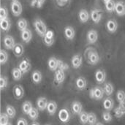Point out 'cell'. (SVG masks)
<instances>
[{"label": "cell", "instance_id": "obj_47", "mask_svg": "<svg viewBox=\"0 0 125 125\" xmlns=\"http://www.w3.org/2000/svg\"><path fill=\"white\" fill-rule=\"evenodd\" d=\"M17 125H29L28 122L24 118H19L17 121Z\"/></svg>", "mask_w": 125, "mask_h": 125}, {"label": "cell", "instance_id": "obj_46", "mask_svg": "<svg viewBox=\"0 0 125 125\" xmlns=\"http://www.w3.org/2000/svg\"><path fill=\"white\" fill-rule=\"evenodd\" d=\"M114 115H115V116H116V118H122L125 114H124V113L119 109V108L117 107V108H116L114 109Z\"/></svg>", "mask_w": 125, "mask_h": 125}, {"label": "cell", "instance_id": "obj_24", "mask_svg": "<svg viewBox=\"0 0 125 125\" xmlns=\"http://www.w3.org/2000/svg\"><path fill=\"white\" fill-rule=\"evenodd\" d=\"M21 37L22 40L24 42L29 43L31 40V39H32V32H31V31L29 29H27L21 31Z\"/></svg>", "mask_w": 125, "mask_h": 125}, {"label": "cell", "instance_id": "obj_13", "mask_svg": "<svg viewBox=\"0 0 125 125\" xmlns=\"http://www.w3.org/2000/svg\"><path fill=\"white\" fill-rule=\"evenodd\" d=\"M71 64L74 69H78L83 64V58L80 54L74 55L71 59Z\"/></svg>", "mask_w": 125, "mask_h": 125}, {"label": "cell", "instance_id": "obj_25", "mask_svg": "<svg viewBox=\"0 0 125 125\" xmlns=\"http://www.w3.org/2000/svg\"><path fill=\"white\" fill-rule=\"evenodd\" d=\"M31 80L34 83L39 84L42 81V75L40 70H34L31 74Z\"/></svg>", "mask_w": 125, "mask_h": 125}, {"label": "cell", "instance_id": "obj_5", "mask_svg": "<svg viewBox=\"0 0 125 125\" xmlns=\"http://www.w3.org/2000/svg\"><path fill=\"white\" fill-rule=\"evenodd\" d=\"M3 44H4V48L7 50H12L15 45H16L14 38L12 36L8 35V34L4 35L3 38Z\"/></svg>", "mask_w": 125, "mask_h": 125}, {"label": "cell", "instance_id": "obj_43", "mask_svg": "<svg viewBox=\"0 0 125 125\" xmlns=\"http://www.w3.org/2000/svg\"><path fill=\"white\" fill-rule=\"evenodd\" d=\"M8 18V10L7 7L1 6L0 7V20H3Z\"/></svg>", "mask_w": 125, "mask_h": 125}, {"label": "cell", "instance_id": "obj_28", "mask_svg": "<svg viewBox=\"0 0 125 125\" xmlns=\"http://www.w3.org/2000/svg\"><path fill=\"white\" fill-rule=\"evenodd\" d=\"M12 51H13L14 55L16 57H21L23 54V53H24L23 46L21 43H16V45H15L14 48L12 49Z\"/></svg>", "mask_w": 125, "mask_h": 125}, {"label": "cell", "instance_id": "obj_17", "mask_svg": "<svg viewBox=\"0 0 125 125\" xmlns=\"http://www.w3.org/2000/svg\"><path fill=\"white\" fill-rule=\"evenodd\" d=\"M95 79L97 83H104L106 80V73L103 70H97L95 73Z\"/></svg>", "mask_w": 125, "mask_h": 125}, {"label": "cell", "instance_id": "obj_49", "mask_svg": "<svg viewBox=\"0 0 125 125\" xmlns=\"http://www.w3.org/2000/svg\"><path fill=\"white\" fill-rule=\"evenodd\" d=\"M118 107H119V109L124 113V114H125V103H119V105Z\"/></svg>", "mask_w": 125, "mask_h": 125}, {"label": "cell", "instance_id": "obj_38", "mask_svg": "<svg viewBox=\"0 0 125 125\" xmlns=\"http://www.w3.org/2000/svg\"><path fill=\"white\" fill-rule=\"evenodd\" d=\"M88 117H89V113L86 111H82L81 114L79 115L80 122L82 125H86L88 123Z\"/></svg>", "mask_w": 125, "mask_h": 125}, {"label": "cell", "instance_id": "obj_54", "mask_svg": "<svg viewBox=\"0 0 125 125\" xmlns=\"http://www.w3.org/2000/svg\"></svg>", "mask_w": 125, "mask_h": 125}, {"label": "cell", "instance_id": "obj_6", "mask_svg": "<svg viewBox=\"0 0 125 125\" xmlns=\"http://www.w3.org/2000/svg\"><path fill=\"white\" fill-rule=\"evenodd\" d=\"M59 119L62 123H68L70 120V113L67 108H62L59 111Z\"/></svg>", "mask_w": 125, "mask_h": 125}, {"label": "cell", "instance_id": "obj_23", "mask_svg": "<svg viewBox=\"0 0 125 125\" xmlns=\"http://www.w3.org/2000/svg\"><path fill=\"white\" fill-rule=\"evenodd\" d=\"M57 108H58V105L57 103L53 101V100H51L48 102V106H47V111L49 114V115L51 116H53L56 111H57Z\"/></svg>", "mask_w": 125, "mask_h": 125}, {"label": "cell", "instance_id": "obj_19", "mask_svg": "<svg viewBox=\"0 0 125 125\" xmlns=\"http://www.w3.org/2000/svg\"><path fill=\"white\" fill-rule=\"evenodd\" d=\"M75 86H76V88L78 90H80V91L84 90L87 86V81H86V79L83 76L78 77L75 81Z\"/></svg>", "mask_w": 125, "mask_h": 125}, {"label": "cell", "instance_id": "obj_3", "mask_svg": "<svg viewBox=\"0 0 125 125\" xmlns=\"http://www.w3.org/2000/svg\"><path fill=\"white\" fill-rule=\"evenodd\" d=\"M105 94L104 89L100 86H95L89 90V97L92 100H100L103 98Z\"/></svg>", "mask_w": 125, "mask_h": 125}, {"label": "cell", "instance_id": "obj_14", "mask_svg": "<svg viewBox=\"0 0 125 125\" xmlns=\"http://www.w3.org/2000/svg\"><path fill=\"white\" fill-rule=\"evenodd\" d=\"M65 71L58 69L56 71H55L54 73V81L58 83V84H61L62 83L64 80H65Z\"/></svg>", "mask_w": 125, "mask_h": 125}, {"label": "cell", "instance_id": "obj_30", "mask_svg": "<svg viewBox=\"0 0 125 125\" xmlns=\"http://www.w3.org/2000/svg\"><path fill=\"white\" fill-rule=\"evenodd\" d=\"M33 108L34 107L32 105V103L30 101L26 100L22 105V111L23 112V114H25L26 115H29L30 111L32 110Z\"/></svg>", "mask_w": 125, "mask_h": 125}, {"label": "cell", "instance_id": "obj_41", "mask_svg": "<svg viewBox=\"0 0 125 125\" xmlns=\"http://www.w3.org/2000/svg\"><path fill=\"white\" fill-rule=\"evenodd\" d=\"M7 83H8L7 78L6 76L1 75V77H0V89L1 91H3L5 88H7Z\"/></svg>", "mask_w": 125, "mask_h": 125}, {"label": "cell", "instance_id": "obj_26", "mask_svg": "<svg viewBox=\"0 0 125 125\" xmlns=\"http://www.w3.org/2000/svg\"><path fill=\"white\" fill-rule=\"evenodd\" d=\"M103 108H105V111H111L113 110L114 107V101L112 98L108 97L107 98H105L103 101Z\"/></svg>", "mask_w": 125, "mask_h": 125}, {"label": "cell", "instance_id": "obj_9", "mask_svg": "<svg viewBox=\"0 0 125 125\" xmlns=\"http://www.w3.org/2000/svg\"><path fill=\"white\" fill-rule=\"evenodd\" d=\"M43 42L48 47H51L54 43V32L52 30H48L46 34L43 37Z\"/></svg>", "mask_w": 125, "mask_h": 125}, {"label": "cell", "instance_id": "obj_50", "mask_svg": "<svg viewBox=\"0 0 125 125\" xmlns=\"http://www.w3.org/2000/svg\"><path fill=\"white\" fill-rule=\"evenodd\" d=\"M31 125H40V123H38V122H32Z\"/></svg>", "mask_w": 125, "mask_h": 125}, {"label": "cell", "instance_id": "obj_36", "mask_svg": "<svg viewBox=\"0 0 125 125\" xmlns=\"http://www.w3.org/2000/svg\"><path fill=\"white\" fill-rule=\"evenodd\" d=\"M8 60V53L6 52V51L1 49L0 51V63L1 65L7 63Z\"/></svg>", "mask_w": 125, "mask_h": 125}, {"label": "cell", "instance_id": "obj_51", "mask_svg": "<svg viewBox=\"0 0 125 125\" xmlns=\"http://www.w3.org/2000/svg\"><path fill=\"white\" fill-rule=\"evenodd\" d=\"M103 1H104V3L105 4V3H107V2H108L109 1H111V0H103Z\"/></svg>", "mask_w": 125, "mask_h": 125}, {"label": "cell", "instance_id": "obj_52", "mask_svg": "<svg viewBox=\"0 0 125 125\" xmlns=\"http://www.w3.org/2000/svg\"><path fill=\"white\" fill-rule=\"evenodd\" d=\"M96 125H103V123H101V122H97Z\"/></svg>", "mask_w": 125, "mask_h": 125}, {"label": "cell", "instance_id": "obj_10", "mask_svg": "<svg viewBox=\"0 0 125 125\" xmlns=\"http://www.w3.org/2000/svg\"><path fill=\"white\" fill-rule=\"evenodd\" d=\"M12 94L16 100H21L24 96V89L21 85H15L12 89Z\"/></svg>", "mask_w": 125, "mask_h": 125}, {"label": "cell", "instance_id": "obj_39", "mask_svg": "<svg viewBox=\"0 0 125 125\" xmlns=\"http://www.w3.org/2000/svg\"><path fill=\"white\" fill-rule=\"evenodd\" d=\"M102 116L105 123H110L113 120V116H112L111 114L110 113V111H104L103 113Z\"/></svg>", "mask_w": 125, "mask_h": 125}, {"label": "cell", "instance_id": "obj_29", "mask_svg": "<svg viewBox=\"0 0 125 125\" xmlns=\"http://www.w3.org/2000/svg\"><path fill=\"white\" fill-rule=\"evenodd\" d=\"M0 26H1V29L3 31H8L11 28L10 20L8 18L3 19V20H0Z\"/></svg>", "mask_w": 125, "mask_h": 125}, {"label": "cell", "instance_id": "obj_45", "mask_svg": "<svg viewBox=\"0 0 125 125\" xmlns=\"http://www.w3.org/2000/svg\"><path fill=\"white\" fill-rule=\"evenodd\" d=\"M59 69H60V70H64V71H66V70H67L69 69V65H68L67 63L64 62L63 61H62V60H59Z\"/></svg>", "mask_w": 125, "mask_h": 125}, {"label": "cell", "instance_id": "obj_18", "mask_svg": "<svg viewBox=\"0 0 125 125\" xmlns=\"http://www.w3.org/2000/svg\"><path fill=\"white\" fill-rule=\"evenodd\" d=\"M106 29L111 33H115L118 29V23L114 19H110L106 23Z\"/></svg>", "mask_w": 125, "mask_h": 125}, {"label": "cell", "instance_id": "obj_11", "mask_svg": "<svg viewBox=\"0 0 125 125\" xmlns=\"http://www.w3.org/2000/svg\"><path fill=\"white\" fill-rule=\"evenodd\" d=\"M59 60L60 59H58L57 58H56L54 56L49 58V59L48 61V68L50 69L51 71L55 72L59 69Z\"/></svg>", "mask_w": 125, "mask_h": 125}, {"label": "cell", "instance_id": "obj_31", "mask_svg": "<svg viewBox=\"0 0 125 125\" xmlns=\"http://www.w3.org/2000/svg\"><path fill=\"white\" fill-rule=\"evenodd\" d=\"M17 27L21 31H23L28 29V22L25 18H20L17 22Z\"/></svg>", "mask_w": 125, "mask_h": 125}, {"label": "cell", "instance_id": "obj_40", "mask_svg": "<svg viewBox=\"0 0 125 125\" xmlns=\"http://www.w3.org/2000/svg\"><path fill=\"white\" fill-rule=\"evenodd\" d=\"M116 100L119 103L125 102V92L123 90H119L116 93Z\"/></svg>", "mask_w": 125, "mask_h": 125}, {"label": "cell", "instance_id": "obj_42", "mask_svg": "<svg viewBox=\"0 0 125 125\" xmlns=\"http://www.w3.org/2000/svg\"><path fill=\"white\" fill-rule=\"evenodd\" d=\"M10 117L6 113H1L0 116V125H7L9 123Z\"/></svg>", "mask_w": 125, "mask_h": 125}, {"label": "cell", "instance_id": "obj_4", "mask_svg": "<svg viewBox=\"0 0 125 125\" xmlns=\"http://www.w3.org/2000/svg\"><path fill=\"white\" fill-rule=\"evenodd\" d=\"M11 11L14 16L18 17L21 15L23 7L19 0H11Z\"/></svg>", "mask_w": 125, "mask_h": 125}, {"label": "cell", "instance_id": "obj_15", "mask_svg": "<svg viewBox=\"0 0 125 125\" xmlns=\"http://www.w3.org/2000/svg\"><path fill=\"white\" fill-rule=\"evenodd\" d=\"M64 36H65L66 39L71 41V40H74V38L75 37V29L73 26H66L64 28Z\"/></svg>", "mask_w": 125, "mask_h": 125}, {"label": "cell", "instance_id": "obj_2", "mask_svg": "<svg viewBox=\"0 0 125 125\" xmlns=\"http://www.w3.org/2000/svg\"><path fill=\"white\" fill-rule=\"evenodd\" d=\"M33 26L35 29L36 32L37 33V34L41 37H44L45 35L46 34L47 31H48V29H47V26L45 23V22L40 19V18H37L33 22Z\"/></svg>", "mask_w": 125, "mask_h": 125}, {"label": "cell", "instance_id": "obj_35", "mask_svg": "<svg viewBox=\"0 0 125 125\" xmlns=\"http://www.w3.org/2000/svg\"><path fill=\"white\" fill-rule=\"evenodd\" d=\"M105 10L108 12H113L115 11L116 9V2H115L114 0H111L108 2L105 3Z\"/></svg>", "mask_w": 125, "mask_h": 125}, {"label": "cell", "instance_id": "obj_12", "mask_svg": "<svg viewBox=\"0 0 125 125\" xmlns=\"http://www.w3.org/2000/svg\"><path fill=\"white\" fill-rule=\"evenodd\" d=\"M18 67L23 72V74H26L31 70V64L30 61L28 59H24L19 63Z\"/></svg>", "mask_w": 125, "mask_h": 125}, {"label": "cell", "instance_id": "obj_21", "mask_svg": "<svg viewBox=\"0 0 125 125\" xmlns=\"http://www.w3.org/2000/svg\"><path fill=\"white\" fill-rule=\"evenodd\" d=\"M115 12L119 16L125 15V2L123 1H119L116 2Z\"/></svg>", "mask_w": 125, "mask_h": 125}, {"label": "cell", "instance_id": "obj_37", "mask_svg": "<svg viewBox=\"0 0 125 125\" xmlns=\"http://www.w3.org/2000/svg\"><path fill=\"white\" fill-rule=\"evenodd\" d=\"M97 118L94 113L90 112L89 113V117H88V124L89 125H97Z\"/></svg>", "mask_w": 125, "mask_h": 125}, {"label": "cell", "instance_id": "obj_32", "mask_svg": "<svg viewBox=\"0 0 125 125\" xmlns=\"http://www.w3.org/2000/svg\"><path fill=\"white\" fill-rule=\"evenodd\" d=\"M104 91H105V94L108 96V97H110L113 93H114V87L113 86V84L111 83H105L104 84Z\"/></svg>", "mask_w": 125, "mask_h": 125}, {"label": "cell", "instance_id": "obj_27", "mask_svg": "<svg viewBox=\"0 0 125 125\" xmlns=\"http://www.w3.org/2000/svg\"><path fill=\"white\" fill-rule=\"evenodd\" d=\"M11 74H12V77L13 80L15 81H18L21 80L23 75V72L20 70L19 67H14L12 70Z\"/></svg>", "mask_w": 125, "mask_h": 125}, {"label": "cell", "instance_id": "obj_44", "mask_svg": "<svg viewBox=\"0 0 125 125\" xmlns=\"http://www.w3.org/2000/svg\"><path fill=\"white\" fill-rule=\"evenodd\" d=\"M45 0H32L31 2V7H36L37 8H41Z\"/></svg>", "mask_w": 125, "mask_h": 125}, {"label": "cell", "instance_id": "obj_33", "mask_svg": "<svg viewBox=\"0 0 125 125\" xmlns=\"http://www.w3.org/2000/svg\"><path fill=\"white\" fill-rule=\"evenodd\" d=\"M6 114L8 115L10 119H13L16 115V110L12 105H7L6 106Z\"/></svg>", "mask_w": 125, "mask_h": 125}, {"label": "cell", "instance_id": "obj_53", "mask_svg": "<svg viewBox=\"0 0 125 125\" xmlns=\"http://www.w3.org/2000/svg\"><path fill=\"white\" fill-rule=\"evenodd\" d=\"M7 125H12L11 123H10V122H9V123H8V124H7Z\"/></svg>", "mask_w": 125, "mask_h": 125}, {"label": "cell", "instance_id": "obj_22", "mask_svg": "<svg viewBox=\"0 0 125 125\" xmlns=\"http://www.w3.org/2000/svg\"><path fill=\"white\" fill-rule=\"evenodd\" d=\"M89 18H91L90 15H89V12L86 9H81L79 11V12H78V18H79V21L81 23H86L89 20Z\"/></svg>", "mask_w": 125, "mask_h": 125}, {"label": "cell", "instance_id": "obj_34", "mask_svg": "<svg viewBox=\"0 0 125 125\" xmlns=\"http://www.w3.org/2000/svg\"><path fill=\"white\" fill-rule=\"evenodd\" d=\"M28 116L31 121H36L39 118V109L36 108H33Z\"/></svg>", "mask_w": 125, "mask_h": 125}, {"label": "cell", "instance_id": "obj_20", "mask_svg": "<svg viewBox=\"0 0 125 125\" xmlns=\"http://www.w3.org/2000/svg\"><path fill=\"white\" fill-rule=\"evenodd\" d=\"M72 112L75 115H80L83 111V105L79 101H74L71 105Z\"/></svg>", "mask_w": 125, "mask_h": 125}, {"label": "cell", "instance_id": "obj_16", "mask_svg": "<svg viewBox=\"0 0 125 125\" xmlns=\"http://www.w3.org/2000/svg\"><path fill=\"white\" fill-rule=\"evenodd\" d=\"M48 102L49 101L48 100V99L45 97H39L37 100V108L39 109V111H44L45 110H46Z\"/></svg>", "mask_w": 125, "mask_h": 125}, {"label": "cell", "instance_id": "obj_1", "mask_svg": "<svg viewBox=\"0 0 125 125\" xmlns=\"http://www.w3.org/2000/svg\"><path fill=\"white\" fill-rule=\"evenodd\" d=\"M85 57L86 62L91 65H96L99 63L100 58L97 50L92 47H89L85 51Z\"/></svg>", "mask_w": 125, "mask_h": 125}, {"label": "cell", "instance_id": "obj_8", "mask_svg": "<svg viewBox=\"0 0 125 125\" xmlns=\"http://www.w3.org/2000/svg\"><path fill=\"white\" fill-rule=\"evenodd\" d=\"M90 17L94 23H98L103 18V11L100 9H94L91 11Z\"/></svg>", "mask_w": 125, "mask_h": 125}, {"label": "cell", "instance_id": "obj_48", "mask_svg": "<svg viewBox=\"0 0 125 125\" xmlns=\"http://www.w3.org/2000/svg\"><path fill=\"white\" fill-rule=\"evenodd\" d=\"M69 1H70V0H56L57 5H59V6H60V7H63V6L66 5L67 3Z\"/></svg>", "mask_w": 125, "mask_h": 125}, {"label": "cell", "instance_id": "obj_7", "mask_svg": "<svg viewBox=\"0 0 125 125\" xmlns=\"http://www.w3.org/2000/svg\"><path fill=\"white\" fill-rule=\"evenodd\" d=\"M98 40V32L94 29H91L87 32L86 40L87 42L90 45L94 44Z\"/></svg>", "mask_w": 125, "mask_h": 125}]
</instances>
